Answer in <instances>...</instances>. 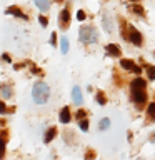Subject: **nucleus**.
I'll use <instances>...</instances> for the list:
<instances>
[{"label": "nucleus", "instance_id": "obj_16", "mask_svg": "<svg viewBox=\"0 0 155 160\" xmlns=\"http://www.w3.org/2000/svg\"><path fill=\"white\" fill-rule=\"evenodd\" d=\"M60 48H62V53H67V52H68V38H67V37H62Z\"/></svg>", "mask_w": 155, "mask_h": 160}, {"label": "nucleus", "instance_id": "obj_12", "mask_svg": "<svg viewBox=\"0 0 155 160\" xmlns=\"http://www.w3.org/2000/svg\"><path fill=\"white\" fill-rule=\"evenodd\" d=\"M55 135H57V128H55V127L48 128V130H47V133H45V137H43V142H45V143H48L50 140H53Z\"/></svg>", "mask_w": 155, "mask_h": 160}, {"label": "nucleus", "instance_id": "obj_10", "mask_svg": "<svg viewBox=\"0 0 155 160\" xmlns=\"http://www.w3.org/2000/svg\"><path fill=\"white\" fill-rule=\"evenodd\" d=\"M60 122L62 123H68L70 122V108L68 107H63L60 110Z\"/></svg>", "mask_w": 155, "mask_h": 160}, {"label": "nucleus", "instance_id": "obj_5", "mask_svg": "<svg viewBox=\"0 0 155 160\" xmlns=\"http://www.w3.org/2000/svg\"><path fill=\"white\" fill-rule=\"evenodd\" d=\"M120 67H123L125 70H132V72H135V73L142 72V68L137 67L135 62H133V60H130V58H122V60H120Z\"/></svg>", "mask_w": 155, "mask_h": 160}, {"label": "nucleus", "instance_id": "obj_29", "mask_svg": "<svg viewBox=\"0 0 155 160\" xmlns=\"http://www.w3.org/2000/svg\"><path fill=\"white\" fill-rule=\"evenodd\" d=\"M133 2H135V0H133Z\"/></svg>", "mask_w": 155, "mask_h": 160}, {"label": "nucleus", "instance_id": "obj_1", "mask_svg": "<svg viewBox=\"0 0 155 160\" xmlns=\"http://www.w3.org/2000/svg\"><path fill=\"white\" fill-rule=\"evenodd\" d=\"M145 87H147V83H145L143 78H135L132 85H130V88H132V98L133 102L137 103L138 108H142V105L147 102V93H145Z\"/></svg>", "mask_w": 155, "mask_h": 160}, {"label": "nucleus", "instance_id": "obj_25", "mask_svg": "<svg viewBox=\"0 0 155 160\" xmlns=\"http://www.w3.org/2000/svg\"><path fill=\"white\" fill-rule=\"evenodd\" d=\"M85 17H87V15H85V12H83V10H80V12L77 13V18H78V20H83Z\"/></svg>", "mask_w": 155, "mask_h": 160}, {"label": "nucleus", "instance_id": "obj_19", "mask_svg": "<svg viewBox=\"0 0 155 160\" xmlns=\"http://www.w3.org/2000/svg\"><path fill=\"white\" fill-rule=\"evenodd\" d=\"M147 75L150 80H155V67L153 65H147Z\"/></svg>", "mask_w": 155, "mask_h": 160}, {"label": "nucleus", "instance_id": "obj_6", "mask_svg": "<svg viewBox=\"0 0 155 160\" xmlns=\"http://www.w3.org/2000/svg\"><path fill=\"white\" fill-rule=\"evenodd\" d=\"M68 23H70V13H68L67 8H63L62 12H60V27H62V28H67Z\"/></svg>", "mask_w": 155, "mask_h": 160}, {"label": "nucleus", "instance_id": "obj_27", "mask_svg": "<svg viewBox=\"0 0 155 160\" xmlns=\"http://www.w3.org/2000/svg\"><path fill=\"white\" fill-rule=\"evenodd\" d=\"M50 42H52V45L57 43V35H55V33H52V40H50Z\"/></svg>", "mask_w": 155, "mask_h": 160}, {"label": "nucleus", "instance_id": "obj_7", "mask_svg": "<svg viewBox=\"0 0 155 160\" xmlns=\"http://www.w3.org/2000/svg\"><path fill=\"white\" fill-rule=\"evenodd\" d=\"M105 50H107V55H112V57H118V55L122 53V50H120V47L117 43H108L107 47H105Z\"/></svg>", "mask_w": 155, "mask_h": 160}, {"label": "nucleus", "instance_id": "obj_13", "mask_svg": "<svg viewBox=\"0 0 155 160\" xmlns=\"http://www.w3.org/2000/svg\"><path fill=\"white\" fill-rule=\"evenodd\" d=\"M147 118L150 122H155V103H150L147 108Z\"/></svg>", "mask_w": 155, "mask_h": 160}, {"label": "nucleus", "instance_id": "obj_18", "mask_svg": "<svg viewBox=\"0 0 155 160\" xmlns=\"http://www.w3.org/2000/svg\"><path fill=\"white\" fill-rule=\"evenodd\" d=\"M130 10H132V12H135V13H138L140 17H143V15H145L143 8L140 7V5H132V7H130Z\"/></svg>", "mask_w": 155, "mask_h": 160}, {"label": "nucleus", "instance_id": "obj_4", "mask_svg": "<svg viewBox=\"0 0 155 160\" xmlns=\"http://www.w3.org/2000/svg\"><path fill=\"white\" fill-rule=\"evenodd\" d=\"M125 38L130 40L133 45H137V47H140L142 45V35H140V32H137L135 28H130L128 30V33L125 35Z\"/></svg>", "mask_w": 155, "mask_h": 160}, {"label": "nucleus", "instance_id": "obj_9", "mask_svg": "<svg viewBox=\"0 0 155 160\" xmlns=\"http://www.w3.org/2000/svg\"><path fill=\"white\" fill-rule=\"evenodd\" d=\"M102 20H103V27H105V30H107V32H113V23H112V18H110V15H108V13H103Z\"/></svg>", "mask_w": 155, "mask_h": 160}, {"label": "nucleus", "instance_id": "obj_11", "mask_svg": "<svg viewBox=\"0 0 155 160\" xmlns=\"http://www.w3.org/2000/svg\"><path fill=\"white\" fill-rule=\"evenodd\" d=\"M72 98H73V102L77 103V105L82 103V92H80L78 87H73V90H72Z\"/></svg>", "mask_w": 155, "mask_h": 160}, {"label": "nucleus", "instance_id": "obj_2", "mask_svg": "<svg viewBox=\"0 0 155 160\" xmlns=\"http://www.w3.org/2000/svg\"><path fill=\"white\" fill-rule=\"evenodd\" d=\"M48 95H50V88L47 83L43 82H37L33 85V90H32V97L37 103H45L48 100Z\"/></svg>", "mask_w": 155, "mask_h": 160}, {"label": "nucleus", "instance_id": "obj_26", "mask_svg": "<svg viewBox=\"0 0 155 160\" xmlns=\"http://www.w3.org/2000/svg\"><path fill=\"white\" fill-rule=\"evenodd\" d=\"M7 112V108H5V103L2 102V100H0V113H5Z\"/></svg>", "mask_w": 155, "mask_h": 160}, {"label": "nucleus", "instance_id": "obj_17", "mask_svg": "<svg viewBox=\"0 0 155 160\" xmlns=\"http://www.w3.org/2000/svg\"><path fill=\"white\" fill-rule=\"evenodd\" d=\"M97 102H98L100 105H105V103H107V97H105L103 92H97Z\"/></svg>", "mask_w": 155, "mask_h": 160}, {"label": "nucleus", "instance_id": "obj_24", "mask_svg": "<svg viewBox=\"0 0 155 160\" xmlns=\"http://www.w3.org/2000/svg\"><path fill=\"white\" fill-rule=\"evenodd\" d=\"M38 22H40V23H42V25H43V27H47V25H48V20H47V18H45V17H40V18H38Z\"/></svg>", "mask_w": 155, "mask_h": 160}, {"label": "nucleus", "instance_id": "obj_3", "mask_svg": "<svg viewBox=\"0 0 155 160\" xmlns=\"http://www.w3.org/2000/svg\"><path fill=\"white\" fill-rule=\"evenodd\" d=\"M80 40L83 43H95L98 40V33L92 25L88 27H80Z\"/></svg>", "mask_w": 155, "mask_h": 160}, {"label": "nucleus", "instance_id": "obj_20", "mask_svg": "<svg viewBox=\"0 0 155 160\" xmlns=\"http://www.w3.org/2000/svg\"><path fill=\"white\" fill-rule=\"evenodd\" d=\"M98 127H100V130H107L110 127V118H102V120H100Z\"/></svg>", "mask_w": 155, "mask_h": 160}, {"label": "nucleus", "instance_id": "obj_28", "mask_svg": "<svg viewBox=\"0 0 155 160\" xmlns=\"http://www.w3.org/2000/svg\"><path fill=\"white\" fill-rule=\"evenodd\" d=\"M57 2H62V0H57Z\"/></svg>", "mask_w": 155, "mask_h": 160}, {"label": "nucleus", "instance_id": "obj_14", "mask_svg": "<svg viewBox=\"0 0 155 160\" xmlns=\"http://www.w3.org/2000/svg\"><path fill=\"white\" fill-rule=\"evenodd\" d=\"M35 3H37V7L40 10H43V12L50 8V0H35Z\"/></svg>", "mask_w": 155, "mask_h": 160}, {"label": "nucleus", "instance_id": "obj_8", "mask_svg": "<svg viewBox=\"0 0 155 160\" xmlns=\"http://www.w3.org/2000/svg\"><path fill=\"white\" fill-rule=\"evenodd\" d=\"M7 13H8V15H15V17H18V18L27 20V15H25L18 7H8V8H7Z\"/></svg>", "mask_w": 155, "mask_h": 160}, {"label": "nucleus", "instance_id": "obj_15", "mask_svg": "<svg viewBox=\"0 0 155 160\" xmlns=\"http://www.w3.org/2000/svg\"><path fill=\"white\" fill-rule=\"evenodd\" d=\"M0 92H2V95H3L5 98L12 97V88H10L8 85H2V87H0Z\"/></svg>", "mask_w": 155, "mask_h": 160}, {"label": "nucleus", "instance_id": "obj_21", "mask_svg": "<svg viewBox=\"0 0 155 160\" xmlns=\"http://www.w3.org/2000/svg\"><path fill=\"white\" fill-rule=\"evenodd\" d=\"M95 157H97V152H95V150H92V148H88L87 153H85V158H87V160H92V158H95Z\"/></svg>", "mask_w": 155, "mask_h": 160}, {"label": "nucleus", "instance_id": "obj_23", "mask_svg": "<svg viewBox=\"0 0 155 160\" xmlns=\"http://www.w3.org/2000/svg\"><path fill=\"white\" fill-rule=\"evenodd\" d=\"M85 115H87V113H85V110H78V112H77V118L78 120H83Z\"/></svg>", "mask_w": 155, "mask_h": 160}, {"label": "nucleus", "instance_id": "obj_22", "mask_svg": "<svg viewBox=\"0 0 155 160\" xmlns=\"http://www.w3.org/2000/svg\"><path fill=\"white\" fill-rule=\"evenodd\" d=\"M80 128H82L83 130V132H85V130H88V122H87V120H80Z\"/></svg>", "mask_w": 155, "mask_h": 160}]
</instances>
